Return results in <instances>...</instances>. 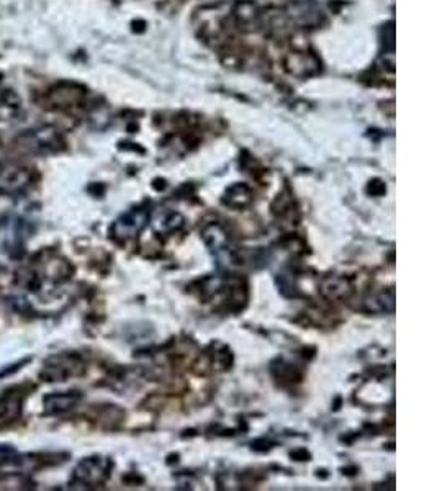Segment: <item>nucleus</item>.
Listing matches in <instances>:
<instances>
[{"instance_id": "obj_1", "label": "nucleus", "mask_w": 437, "mask_h": 491, "mask_svg": "<svg viewBox=\"0 0 437 491\" xmlns=\"http://www.w3.org/2000/svg\"><path fill=\"white\" fill-rule=\"evenodd\" d=\"M147 219H149V210L138 208L131 210V212L125 213L120 217L117 222L112 226V234L115 238L127 241L138 236L141 231L146 228Z\"/></svg>"}, {"instance_id": "obj_2", "label": "nucleus", "mask_w": 437, "mask_h": 491, "mask_svg": "<svg viewBox=\"0 0 437 491\" xmlns=\"http://www.w3.org/2000/svg\"><path fill=\"white\" fill-rule=\"evenodd\" d=\"M110 468L112 465L107 459H102V457H89V459H84L78 467H75L74 478L78 480L79 483L89 485V487L102 485L108 478V475H110Z\"/></svg>"}, {"instance_id": "obj_3", "label": "nucleus", "mask_w": 437, "mask_h": 491, "mask_svg": "<svg viewBox=\"0 0 437 491\" xmlns=\"http://www.w3.org/2000/svg\"><path fill=\"white\" fill-rule=\"evenodd\" d=\"M82 368V363L78 357L73 356H58L49 358L43 371L41 377L46 382H64L70 375H78Z\"/></svg>"}, {"instance_id": "obj_4", "label": "nucleus", "mask_w": 437, "mask_h": 491, "mask_svg": "<svg viewBox=\"0 0 437 491\" xmlns=\"http://www.w3.org/2000/svg\"><path fill=\"white\" fill-rule=\"evenodd\" d=\"M30 174L23 167H16V165H9L0 170V192L2 194H20L28 187Z\"/></svg>"}, {"instance_id": "obj_5", "label": "nucleus", "mask_w": 437, "mask_h": 491, "mask_svg": "<svg viewBox=\"0 0 437 491\" xmlns=\"http://www.w3.org/2000/svg\"><path fill=\"white\" fill-rule=\"evenodd\" d=\"M25 393L16 390L5 391L0 396V428L9 426L10 423H14L21 413V405H23Z\"/></svg>"}, {"instance_id": "obj_6", "label": "nucleus", "mask_w": 437, "mask_h": 491, "mask_svg": "<svg viewBox=\"0 0 437 491\" xmlns=\"http://www.w3.org/2000/svg\"><path fill=\"white\" fill-rule=\"evenodd\" d=\"M204 239L206 242V246L210 247L213 252L216 254H221V252H228L229 249V238H228V233L223 228L221 224L218 223H210L206 224L204 228Z\"/></svg>"}, {"instance_id": "obj_7", "label": "nucleus", "mask_w": 437, "mask_h": 491, "mask_svg": "<svg viewBox=\"0 0 437 491\" xmlns=\"http://www.w3.org/2000/svg\"><path fill=\"white\" fill-rule=\"evenodd\" d=\"M321 294L327 300H341V298H347L352 294V285L344 277H327L321 284Z\"/></svg>"}, {"instance_id": "obj_8", "label": "nucleus", "mask_w": 437, "mask_h": 491, "mask_svg": "<svg viewBox=\"0 0 437 491\" xmlns=\"http://www.w3.org/2000/svg\"><path fill=\"white\" fill-rule=\"evenodd\" d=\"M80 400V395L78 393H56V395H49L45 398V410L48 413H64L70 410L78 405Z\"/></svg>"}, {"instance_id": "obj_9", "label": "nucleus", "mask_w": 437, "mask_h": 491, "mask_svg": "<svg viewBox=\"0 0 437 491\" xmlns=\"http://www.w3.org/2000/svg\"><path fill=\"white\" fill-rule=\"evenodd\" d=\"M61 145V138L53 128H41L31 135V146L36 148V151H56Z\"/></svg>"}, {"instance_id": "obj_10", "label": "nucleus", "mask_w": 437, "mask_h": 491, "mask_svg": "<svg viewBox=\"0 0 437 491\" xmlns=\"http://www.w3.org/2000/svg\"><path fill=\"white\" fill-rule=\"evenodd\" d=\"M251 202H253V194H251L249 187L241 184H234L229 187L225 197H223V203H225V205L236 210L248 207Z\"/></svg>"}, {"instance_id": "obj_11", "label": "nucleus", "mask_w": 437, "mask_h": 491, "mask_svg": "<svg viewBox=\"0 0 437 491\" xmlns=\"http://www.w3.org/2000/svg\"><path fill=\"white\" fill-rule=\"evenodd\" d=\"M364 308L369 313H391L395 310L393 291H381V294L372 295L364 301Z\"/></svg>"}, {"instance_id": "obj_12", "label": "nucleus", "mask_w": 437, "mask_h": 491, "mask_svg": "<svg viewBox=\"0 0 437 491\" xmlns=\"http://www.w3.org/2000/svg\"><path fill=\"white\" fill-rule=\"evenodd\" d=\"M278 366H272V372H274L275 377L278 380H282V382H288V383H293V382H300V378H302V373L292 363H287L283 361H277Z\"/></svg>"}, {"instance_id": "obj_13", "label": "nucleus", "mask_w": 437, "mask_h": 491, "mask_svg": "<svg viewBox=\"0 0 437 491\" xmlns=\"http://www.w3.org/2000/svg\"><path fill=\"white\" fill-rule=\"evenodd\" d=\"M184 226V217L179 213H171L167 215L166 218L161 219L159 223V229L161 233H172V231H177L179 228H182Z\"/></svg>"}, {"instance_id": "obj_14", "label": "nucleus", "mask_w": 437, "mask_h": 491, "mask_svg": "<svg viewBox=\"0 0 437 491\" xmlns=\"http://www.w3.org/2000/svg\"><path fill=\"white\" fill-rule=\"evenodd\" d=\"M386 189H385V185L381 184L380 180H375V182H370V185H369V194H372L375 197H379L381 194H385Z\"/></svg>"}]
</instances>
